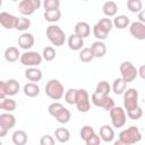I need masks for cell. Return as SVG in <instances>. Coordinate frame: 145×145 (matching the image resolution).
<instances>
[{"label":"cell","mask_w":145,"mask_h":145,"mask_svg":"<svg viewBox=\"0 0 145 145\" xmlns=\"http://www.w3.org/2000/svg\"><path fill=\"white\" fill-rule=\"evenodd\" d=\"M142 137H143L142 133L138 129V127H136V126H130V127L121 130L119 134V139L128 145H133V144L140 142Z\"/></svg>","instance_id":"cell-3"},{"label":"cell","mask_w":145,"mask_h":145,"mask_svg":"<svg viewBox=\"0 0 145 145\" xmlns=\"http://www.w3.org/2000/svg\"><path fill=\"white\" fill-rule=\"evenodd\" d=\"M54 138L59 143H67L70 139V131L65 127H59L54 131Z\"/></svg>","instance_id":"cell-26"},{"label":"cell","mask_w":145,"mask_h":145,"mask_svg":"<svg viewBox=\"0 0 145 145\" xmlns=\"http://www.w3.org/2000/svg\"><path fill=\"white\" fill-rule=\"evenodd\" d=\"M110 119H111V123L114 128H121L126 125L127 121V116H126V111L120 108V106H113L110 111Z\"/></svg>","instance_id":"cell-10"},{"label":"cell","mask_w":145,"mask_h":145,"mask_svg":"<svg viewBox=\"0 0 145 145\" xmlns=\"http://www.w3.org/2000/svg\"><path fill=\"white\" fill-rule=\"evenodd\" d=\"M54 138L46 134V135H43L41 138H40V145H54Z\"/></svg>","instance_id":"cell-42"},{"label":"cell","mask_w":145,"mask_h":145,"mask_svg":"<svg viewBox=\"0 0 145 145\" xmlns=\"http://www.w3.org/2000/svg\"><path fill=\"white\" fill-rule=\"evenodd\" d=\"M95 134V130H94V128L93 127H91V126H84V127H82V129H80V131H79V136H80V138L85 142V140H87L92 135H94Z\"/></svg>","instance_id":"cell-37"},{"label":"cell","mask_w":145,"mask_h":145,"mask_svg":"<svg viewBox=\"0 0 145 145\" xmlns=\"http://www.w3.org/2000/svg\"><path fill=\"white\" fill-rule=\"evenodd\" d=\"M139 75V77L142 78V79H144L145 78V66L144 65H142L138 69H137V76Z\"/></svg>","instance_id":"cell-45"},{"label":"cell","mask_w":145,"mask_h":145,"mask_svg":"<svg viewBox=\"0 0 145 145\" xmlns=\"http://www.w3.org/2000/svg\"><path fill=\"white\" fill-rule=\"evenodd\" d=\"M8 131H9V130H7L5 127H2V126L0 125V138H1V137H6L7 134H8Z\"/></svg>","instance_id":"cell-46"},{"label":"cell","mask_w":145,"mask_h":145,"mask_svg":"<svg viewBox=\"0 0 145 145\" xmlns=\"http://www.w3.org/2000/svg\"><path fill=\"white\" fill-rule=\"evenodd\" d=\"M45 35L50 43L54 46H61L66 42V34L58 25H50L46 27Z\"/></svg>","instance_id":"cell-2"},{"label":"cell","mask_w":145,"mask_h":145,"mask_svg":"<svg viewBox=\"0 0 145 145\" xmlns=\"http://www.w3.org/2000/svg\"><path fill=\"white\" fill-rule=\"evenodd\" d=\"M138 105V92L136 88H127L123 93V110L126 112L136 109Z\"/></svg>","instance_id":"cell-6"},{"label":"cell","mask_w":145,"mask_h":145,"mask_svg":"<svg viewBox=\"0 0 145 145\" xmlns=\"http://www.w3.org/2000/svg\"><path fill=\"white\" fill-rule=\"evenodd\" d=\"M112 24H113V27H117L118 29H125L129 26L130 19L126 15H118L113 18Z\"/></svg>","instance_id":"cell-25"},{"label":"cell","mask_w":145,"mask_h":145,"mask_svg":"<svg viewBox=\"0 0 145 145\" xmlns=\"http://www.w3.org/2000/svg\"><path fill=\"white\" fill-rule=\"evenodd\" d=\"M0 125L2 127H5L7 130L14 128L15 125H16L15 116L12 113H10V112H5V113L0 114Z\"/></svg>","instance_id":"cell-17"},{"label":"cell","mask_w":145,"mask_h":145,"mask_svg":"<svg viewBox=\"0 0 145 145\" xmlns=\"http://www.w3.org/2000/svg\"><path fill=\"white\" fill-rule=\"evenodd\" d=\"M129 32L136 40H145V24L139 22H133L129 24Z\"/></svg>","instance_id":"cell-13"},{"label":"cell","mask_w":145,"mask_h":145,"mask_svg":"<svg viewBox=\"0 0 145 145\" xmlns=\"http://www.w3.org/2000/svg\"><path fill=\"white\" fill-rule=\"evenodd\" d=\"M48 111H49L50 116H52L59 123H63L65 125V123L70 121V118H71L70 111L59 102L51 103L48 106Z\"/></svg>","instance_id":"cell-1"},{"label":"cell","mask_w":145,"mask_h":145,"mask_svg":"<svg viewBox=\"0 0 145 145\" xmlns=\"http://www.w3.org/2000/svg\"><path fill=\"white\" fill-rule=\"evenodd\" d=\"M96 25L99 26V27H101L104 32H106L108 34L111 32V29L113 28V24H112V20L110 19V18H101L97 23H96Z\"/></svg>","instance_id":"cell-35"},{"label":"cell","mask_w":145,"mask_h":145,"mask_svg":"<svg viewBox=\"0 0 145 145\" xmlns=\"http://www.w3.org/2000/svg\"><path fill=\"white\" fill-rule=\"evenodd\" d=\"M44 11H51V10H57L60 7V1L59 0H45L43 2Z\"/></svg>","instance_id":"cell-40"},{"label":"cell","mask_w":145,"mask_h":145,"mask_svg":"<svg viewBox=\"0 0 145 145\" xmlns=\"http://www.w3.org/2000/svg\"><path fill=\"white\" fill-rule=\"evenodd\" d=\"M85 143H86V145H100V144H101V138H100V136L95 133V134L92 135L87 140H85Z\"/></svg>","instance_id":"cell-43"},{"label":"cell","mask_w":145,"mask_h":145,"mask_svg":"<svg viewBox=\"0 0 145 145\" xmlns=\"http://www.w3.org/2000/svg\"><path fill=\"white\" fill-rule=\"evenodd\" d=\"M35 43V39H34V35L32 33H28V32H24L20 34V36L18 37V45L20 49L23 50H26L28 51Z\"/></svg>","instance_id":"cell-14"},{"label":"cell","mask_w":145,"mask_h":145,"mask_svg":"<svg viewBox=\"0 0 145 145\" xmlns=\"http://www.w3.org/2000/svg\"><path fill=\"white\" fill-rule=\"evenodd\" d=\"M20 63L23 66H26L27 68L31 67H37L42 62V56L37 51H26L20 54Z\"/></svg>","instance_id":"cell-7"},{"label":"cell","mask_w":145,"mask_h":145,"mask_svg":"<svg viewBox=\"0 0 145 145\" xmlns=\"http://www.w3.org/2000/svg\"><path fill=\"white\" fill-rule=\"evenodd\" d=\"M126 116H128V118H130L131 120H138L143 117V109L140 106H137L136 109L126 112Z\"/></svg>","instance_id":"cell-41"},{"label":"cell","mask_w":145,"mask_h":145,"mask_svg":"<svg viewBox=\"0 0 145 145\" xmlns=\"http://www.w3.org/2000/svg\"><path fill=\"white\" fill-rule=\"evenodd\" d=\"M102 11L106 16V18L114 17L117 15V11H118V5L114 1H106L103 3Z\"/></svg>","instance_id":"cell-24"},{"label":"cell","mask_w":145,"mask_h":145,"mask_svg":"<svg viewBox=\"0 0 145 145\" xmlns=\"http://www.w3.org/2000/svg\"><path fill=\"white\" fill-rule=\"evenodd\" d=\"M91 50H92L94 58H102L106 53V45L102 41H95L92 43Z\"/></svg>","instance_id":"cell-18"},{"label":"cell","mask_w":145,"mask_h":145,"mask_svg":"<svg viewBox=\"0 0 145 145\" xmlns=\"http://www.w3.org/2000/svg\"><path fill=\"white\" fill-rule=\"evenodd\" d=\"M31 20H29V18H27V17H18V19H17V24H16V28L15 29H17V31H19V32H25V31H27L29 27H31Z\"/></svg>","instance_id":"cell-31"},{"label":"cell","mask_w":145,"mask_h":145,"mask_svg":"<svg viewBox=\"0 0 145 145\" xmlns=\"http://www.w3.org/2000/svg\"><path fill=\"white\" fill-rule=\"evenodd\" d=\"M20 85L16 79H8L6 82V89H7V96L11 97L14 95H16L19 92Z\"/></svg>","instance_id":"cell-27"},{"label":"cell","mask_w":145,"mask_h":145,"mask_svg":"<svg viewBox=\"0 0 145 145\" xmlns=\"http://www.w3.org/2000/svg\"><path fill=\"white\" fill-rule=\"evenodd\" d=\"M99 136L101 138V140L105 142V143H110L114 139V130L111 126L109 125H103L101 128H100V133H99Z\"/></svg>","instance_id":"cell-15"},{"label":"cell","mask_w":145,"mask_h":145,"mask_svg":"<svg viewBox=\"0 0 145 145\" xmlns=\"http://www.w3.org/2000/svg\"><path fill=\"white\" fill-rule=\"evenodd\" d=\"M5 99H6V97H0V110H2V108H3V103H5Z\"/></svg>","instance_id":"cell-49"},{"label":"cell","mask_w":145,"mask_h":145,"mask_svg":"<svg viewBox=\"0 0 145 145\" xmlns=\"http://www.w3.org/2000/svg\"><path fill=\"white\" fill-rule=\"evenodd\" d=\"M27 139H28L27 134L24 130H16L11 136V140L14 145H25L27 143Z\"/></svg>","instance_id":"cell-28"},{"label":"cell","mask_w":145,"mask_h":145,"mask_svg":"<svg viewBox=\"0 0 145 145\" xmlns=\"http://www.w3.org/2000/svg\"><path fill=\"white\" fill-rule=\"evenodd\" d=\"M23 92H24V94H25L27 97H36V96L40 94L41 89H40V86H39L36 83L29 82V83H26V84L24 85Z\"/></svg>","instance_id":"cell-22"},{"label":"cell","mask_w":145,"mask_h":145,"mask_svg":"<svg viewBox=\"0 0 145 145\" xmlns=\"http://www.w3.org/2000/svg\"><path fill=\"white\" fill-rule=\"evenodd\" d=\"M25 77L32 83H37L42 79L43 74H42L41 69H39L36 67H31L25 70Z\"/></svg>","instance_id":"cell-19"},{"label":"cell","mask_w":145,"mask_h":145,"mask_svg":"<svg viewBox=\"0 0 145 145\" xmlns=\"http://www.w3.org/2000/svg\"><path fill=\"white\" fill-rule=\"evenodd\" d=\"M17 19H18V17H16L12 14H9V12H6V11L0 12V25L2 27H5L6 29L16 28Z\"/></svg>","instance_id":"cell-12"},{"label":"cell","mask_w":145,"mask_h":145,"mask_svg":"<svg viewBox=\"0 0 145 145\" xmlns=\"http://www.w3.org/2000/svg\"><path fill=\"white\" fill-rule=\"evenodd\" d=\"M91 101L92 103L97 106V108H102L105 111H110L114 105V100L112 97H110L109 95H102L99 93H93L91 96Z\"/></svg>","instance_id":"cell-8"},{"label":"cell","mask_w":145,"mask_h":145,"mask_svg":"<svg viewBox=\"0 0 145 145\" xmlns=\"http://www.w3.org/2000/svg\"><path fill=\"white\" fill-rule=\"evenodd\" d=\"M16 108H17V103H16V101L15 100H12L11 97H6L5 99V103H3V108H2V110H5L6 112H12V111H15L16 110Z\"/></svg>","instance_id":"cell-39"},{"label":"cell","mask_w":145,"mask_h":145,"mask_svg":"<svg viewBox=\"0 0 145 145\" xmlns=\"http://www.w3.org/2000/svg\"><path fill=\"white\" fill-rule=\"evenodd\" d=\"M78 58L82 62H91L93 59H94V56L92 53V50L91 48H83L80 51H79V54H78Z\"/></svg>","instance_id":"cell-32"},{"label":"cell","mask_w":145,"mask_h":145,"mask_svg":"<svg viewBox=\"0 0 145 145\" xmlns=\"http://www.w3.org/2000/svg\"><path fill=\"white\" fill-rule=\"evenodd\" d=\"M126 89H127V83L121 77H118L113 80L112 86H111V92H113L116 95L123 94Z\"/></svg>","instance_id":"cell-23"},{"label":"cell","mask_w":145,"mask_h":145,"mask_svg":"<svg viewBox=\"0 0 145 145\" xmlns=\"http://www.w3.org/2000/svg\"><path fill=\"white\" fill-rule=\"evenodd\" d=\"M119 70H120L121 78L127 84L134 82L136 79V77H137V68L130 61H123V62H121V65L119 67Z\"/></svg>","instance_id":"cell-9"},{"label":"cell","mask_w":145,"mask_h":145,"mask_svg":"<svg viewBox=\"0 0 145 145\" xmlns=\"http://www.w3.org/2000/svg\"><path fill=\"white\" fill-rule=\"evenodd\" d=\"M44 19L49 23H56L58 20H60L61 18V10L57 9V10H51V11H44L43 14Z\"/></svg>","instance_id":"cell-29"},{"label":"cell","mask_w":145,"mask_h":145,"mask_svg":"<svg viewBox=\"0 0 145 145\" xmlns=\"http://www.w3.org/2000/svg\"><path fill=\"white\" fill-rule=\"evenodd\" d=\"M84 45V39L77 36L76 34H71L68 37V46L72 51H80Z\"/></svg>","instance_id":"cell-20"},{"label":"cell","mask_w":145,"mask_h":145,"mask_svg":"<svg viewBox=\"0 0 145 145\" xmlns=\"http://www.w3.org/2000/svg\"><path fill=\"white\" fill-rule=\"evenodd\" d=\"M76 94H77V89L76 88H69L63 94V97H65V101L66 103L68 104H75V101H76Z\"/></svg>","instance_id":"cell-36"},{"label":"cell","mask_w":145,"mask_h":145,"mask_svg":"<svg viewBox=\"0 0 145 145\" xmlns=\"http://www.w3.org/2000/svg\"><path fill=\"white\" fill-rule=\"evenodd\" d=\"M77 36L82 37V39H85L87 36H89L91 34V26L88 23L86 22H78L76 25H75V33Z\"/></svg>","instance_id":"cell-16"},{"label":"cell","mask_w":145,"mask_h":145,"mask_svg":"<svg viewBox=\"0 0 145 145\" xmlns=\"http://www.w3.org/2000/svg\"><path fill=\"white\" fill-rule=\"evenodd\" d=\"M45 94L51 100H60L65 94V87L58 79H50L45 85Z\"/></svg>","instance_id":"cell-4"},{"label":"cell","mask_w":145,"mask_h":145,"mask_svg":"<svg viewBox=\"0 0 145 145\" xmlns=\"http://www.w3.org/2000/svg\"><path fill=\"white\" fill-rule=\"evenodd\" d=\"M2 6V0H0V7Z\"/></svg>","instance_id":"cell-50"},{"label":"cell","mask_w":145,"mask_h":145,"mask_svg":"<svg viewBox=\"0 0 145 145\" xmlns=\"http://www.w3.org/2000/svg\"><path fill=\"white\" fill-rule=\"evenodd\" d=\"M137 22L145 24V18H144V10H142V11H139V12H138V20H137Z\"/></svg>","instance_id":"cell-47"},{"label":"cell","mask_w":145,"mask_h":145,"mask_svg":"<svg viewBox=\"0 0 145 145\" xmlns=\"http://www.w3.org/2000/svg\"><path fill=\"white\" fill-rule=\"evenodd\" d=\"M113 145H128V144L123 143V142H122V140H120V139H117V140H114V142H113Z\"/></svg>","instance_id":"cell-48"},{"label":"cell","mask_w":145,"mask_h":145,"mask_svg":"<svg viewBox=\"0 0 145 145\" xmlns=\"http://www.w3.org/2000/svg\"><path fill=\"white\" fill-rule=\"evenodd\" d=\"M0 145H2V143H1V140H0Z\"/></svg>","instance_id":"cell-51"},{"label":"cell","mask_w":145,"mask_h":145,"mask_svg":"<svg viewBox=\"0 0 145 145\" xmlns=\"http://www.w3.org/2000/svg\"><path fill=\"white\" fill-rule=\"evenodd\" d=\"M40 7H41L40 0H22L18 3V10L24 17L33 15Z\"/></svg>","instance_id":"cell-11"},{"label":"cell","mask_w":145,"mask_h":145,"mask_svg":"<svg viewBox=\"0 0 145 145\" xmlns=\"http://www.w3.org/2000/svg\"><path fill=\"white\" fill-rule=\"evenodd\" d=\"M110 92H111V85L106 80H101L96 84L95 93H99L102 95H109Z\"/></svg>","instance_id":"cell-30"},{"label":"cell","mask_w":145,"mask_h":145,"mask_svg":"<svg viewBox=\"0 0 145 145\" xmlns=\"http://www.w3.org/2000/svg\"><path fill=\"white\" fill-rule=\"evenodd\" d=\"M0 97H7L6 82H3V80H0Z\"/></svg>","instance_id":"cell-44"},{"label":"cell","mask_w":145,"mask_h":145,"mask_svg":"<svg viewBox=\"0 0 145 145\" xmlns=\"http://www.w3.org/2000/svg\"><path fill=\"white\" fill-rule=\"evenodd\" d=\"M92 32H93V35L97 39V41H102V42H103L104 40H106V39H108V35H109L106 32H104V31H103L101 27H99L96 24L93 26Z\"/></svg>","instance_id":"cell-38"},{"label":"cell","mask_w":145,"mask_h":145,"mask_svg":"<svg viewBox=\"0 0 145 145\" xmlns=\"http://www.w3.org/2000/svg\"><path fill=\"white\" fill-rule=\"evenodd\" d=\"M5 60L8 62H16L20 58V52L16 46H8L3 53Z\"/></svg>","instance_id":"cell-21"},{"label":"cell","mask_w":145,"mask_h":145,"mask_svg":"<svg viewBox=\"0 0 145 145\" xmlns=\"http://www.w3.org/2000/svg\"><path fill=\"white\" fill-rule=\"evenodd\" d=\"M75 105L77 108V110L79 112H88L91 110V100H89V95L88 92L85 88H78L77 89V94H76V101H75Z\"/></svg>","instance_id":"cell-5"},{"label":"cell","mask_w":145,"mask_h":145,"mask_svg":"<svg viewBox=\"0 0 145 145\" xmlns=\"http://www.w3.org/2000/svg\"><path fill=\"white\" fill-rule=\"evenodd\" d=\"M41 56H42V59H44L45 61H52L57 57V51L54 50L53 46H45Z\"/></svg>","instance_id":"cell-34"},{"label":"cell","mask_w":145,"mask_h":145,"mask_svg":"<svg viewBox=\"0 0 145 145\" xmlns=\"http://www.w3.org/2000/svg\"><path fill=\"white\" fill-rule=\"evenodd\" d=\"M127 8L130 12L138 14L143 10V2L140 0H128L127 1Z\"/></svg>","instance_id":"cell-33"}]
</instances>
